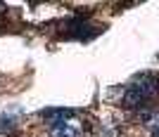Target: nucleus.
<instances>
[{
  "label": "nucleus",
  "mask_w": 159,
  "mask_h": 137,
  "mask_svg": "<svg viewBox=\"0 0 159 137\" xmlns=\"http://www.w3.org/2000/svg\"><path fill=\"white\" fill-rule=\"evenodd\" d=\"M152 137H159V125H154V128H152Z\"/></svg>",
  "instance_id": "nucleus-6"
},
{
  "label": "nucleus",
  "mask_w": 159,
  "mask_h": 137,
  "mask_svg": "<svg viewBox=\"0 0 159 137\" xmlns=\"http://www.w3.org/2000/svg\"><path fill=\"white\" fill-rule=\"evenodd\" d=\"M147 102H150V97H147L135 83L128 85L126 92H124V97H121V104L126 106V109H140V106H145Z\"/></svg>",
  "instance_id": "nucleus-2"
},
{
  "label": "nucleus",
  "mask_w": 159,
  "mask_h": 137,
  "mask_svg": "<svg viewBox=\"0 0 159 137\" xmlns=\"http://www.w3.org/2000/svg\"><path fill=\"white\" fill-rule=\"evenodd\" d=\"M74 116V111L71 109H45L43 111V118H45V123L48 125H62V123H66L69 118Z\"/></svg>",
  "instance_id": "nucleus-3"
},
{
  "label": "nucleus",
  "mask_w": 159,
  "mask_h": 137,
  "mask_svg": "<svg viewBox=\"0 0 159 137\" xmlns=\"http://www.w3.org/2000/svg\"><path fill=\"white\" fill-rule=\"evenodd\" d=\"M100 33L98 26H93L88 19L79 17V19H71V21H64V26H62V38H74V40H93L95 36Z\"/></svg>",
  "instance_id": "nucleus-1"
},
{
  "label": "nucleus",
  "mask_w": 159,
  "mask_h": 137,
  "mask_svg": "<svg viewBox=\"0 0 159 137\" xmlns=\"http://www.w3.org/2000/svg\"><path fill=\"white\" fill-rule=\"evenodd\" d=\"M79 128H74L69 123H62V125H55L52 128V137H79Z\"/></svg>",
  "instance_id": "nucleus-4"
},
{
  "label": "nucleus",
  "mask_w": 159,
  "mask_h": 137,
  "mask_svg": "<svg viewBox=\"0 0 159 137\" xmlns=\"http://www.w3.org/2000/svg\"><path fill=\"white\" fill-rule=\"evenodd\" d=\"M17 130V118L12 116H0V137H7Z\"/></svg>",
  "instance_id": "nucleus-5"
}]
</instances>
